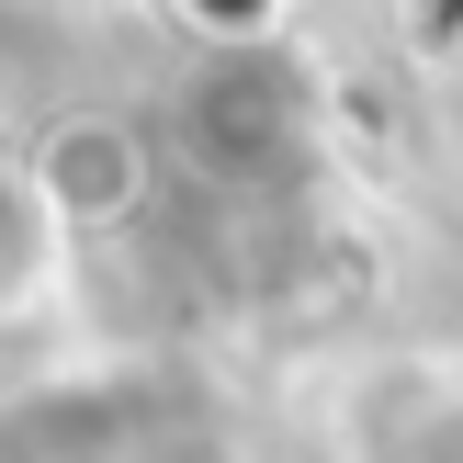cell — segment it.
Masks as SVG:
<instances>
[{"mask_svg": "<svg viewBox=\"0 0 463 463\" xmlns=\"http://www.w3.org/2000/svg\"><path fill=\"white\" fill-rule=\"evenodd\" d=\"M68 260V215L45 203L34 158H0V317H34Z\"/></svg>", "mask_w": 463, "mask_h": 463, "instance_id": "cell-2", "label": "cell"}, {"mask_svg": "<svg viewBox=\"0 0 463 463\" xmlns=\"http://www.w3.org/2000/svg\"><path fill=\"white\" fill-rule=\"evenodd\" d=\"M23 158H34L45 203L68 215V238H102V226H125L147 203V136L125 113H57Z\"/></svg>", "mask_w": 463, "mask_h": 463, "instance_id": "cell-1", "label": "cell"}, {"mask_svg": "<svg viewBox=\"0 0 463 463\" xmlns=\"http://www.w3.org/2000/svg\"><path fill=\"white\" fill-rule=\"evenodd\" d=\"M430 147H441L452 170H463V34L441 45V57H430Z\"/></svg>", "mask_w": 463, "mask_h": 463, "instance_id": "cell-3", "label": "cell"}]
</instances>
